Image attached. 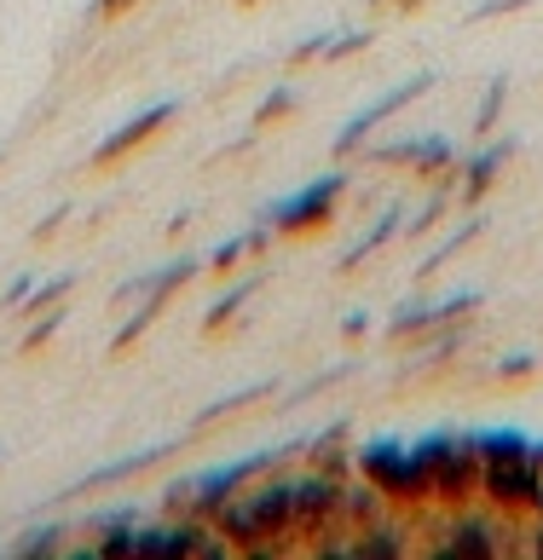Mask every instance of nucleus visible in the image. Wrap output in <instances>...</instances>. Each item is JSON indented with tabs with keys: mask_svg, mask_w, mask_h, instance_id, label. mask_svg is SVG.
<instances>
[{
	"mask_svg": "<svg viewBox=\"0 0 543 560\" xmlns=\"http://www.w3.org/2000/svg\"><path fill=\"white\" fill-rule=\"evenodd\" d=\"M104 7H116V0H104Z\"/></svg>",
	"mask_w": 543,
	"mask_h": 560,
	"instance_id": "23",
	"label": "nucleus"
},
{
	"mask_svg": "<svg viewBox=\"0 0 543 560\" xmlns=\"http://www.w3.org/2000/svg\"><path fill=\"white\" fill-rule=\"evenodd\" d=\"M342 555H405V544H400V526H359V544H347Z\"/></svg>",
	"mask_w": 543,
	"mask_h": 560,
	"instance_id": "13",
	"label": "nucleus"
},
{
	"mask_svg": "<svg viewBox=\"0 0 543 560\" xmlns=\"http://www.w3.org/2000/svg\"><path fill=\"white\" fill-rule=\"evenodd\" d=\"M359 468L370 491L393 497V503H411V497H428V463L416 445H400V440H370L359 445Z\"/></svg>",
	"mask_w": 543,
	"mask_h": 560,
	"instance_id": "3",
	"label": "nucleus"
},
{
	"mask_svg": "<svg viewBox=\"0 0 543 560\" xmlns=\"http://www.w3.org/2000/svg\"><path fill=\"white\" fill-rule=\"evenodd\" d=\"M400 214H405V209H388V214H382V220H376V225H370V232H365L359 243H353V248H347V255H342V266H359L365 255H376V248H382V243H388L393 232H400Z\"/></svg>",
	"mask_w": 543,
	"mask_h": 560,
	"instance_id": "14",
	"label": "nucleus"
},
{
	"mask_svg": "<svg viewBox=\"0 0 543 560\" xmlns=\"http://www.w3.org/2000/svg\"><path fill=\"white\" fill-rule=\"evenodd\" d=\"M162 456V445H151V451H139V456H116V463H104V468H93L88 480H81L76 491H88V486H111V480H128V474H139V468H151Z\"/></svg>",
	"mask_w": 543,
	"mask_h": 560,
	"instance_id": "12",
	"label": "nucleus"
},
{
	"mask_svg": "<svg viewBox=\"0 0 543 560\" xmlns=\"http://www.w3.org/2000/svg\"><path fill=\"white\" fill-rule=\"evenodd\" d=\"M342 185H347V174H324V179H307L296 197L272 202V209L261 214V225H278V232H301V225H319V220L330 214V202L342 197Z\"/></svg>",
	"mask_w": 543,
	"mask_h": 560,
	"instance_id": "5",
	"label": "nucleus"
},
{
	"mask_svg": "<svg viewBox=\"0 0 543 560\" xmlns=\"http://www.w3.org/2000/svg\"><path fill=\"white\" fill-rule=\"evenodd\" d=\"M497 105H504V81H492V88H486V98H480V116H474V128H492Z\"/></svg>",
	"mask_w": 543,
	"mask_h": 560,
	"instance_id": "17",
	"label": "nucleus"
},
{
	"mask_svg": "<svg viewBox=\"0 0 543 560\" xmlns=\"http://www.w3.org/2000/svg\"><path fill=\"white\" fill-rule=\"evenodd\" d=\"M215 526H220V537H232V544H272V537H289L296 532V480H272V486L226 497L215 509Z\"/></svg>",
	"mask_w": 543,
	"mask_h": 560,
	"instance_id": "1",
	"label": "nucleus"
},
{
	"mask_svg": "<svg viewBox=\"0 0 543 560\" xmlns=\"http://www.w3.org/2000/svg\"><path fill=\"white\" fill-rule=\"evenodd\" d=\"M289 110V93H272L266 105H261V121H272V116H284Z\"/></svg>",
	"mask_w": 543,
	"mask_h": 560,
	"instance_id": "20",
	"label": "nucleus"
},
{
	"mask_svg": "<svg viewBox=\"0 0 543 560\" xmlns=\"http://www.w3.org/2000/svg\"><path fill=\"white\" fill-rule=\"evenodd\" d=\"M70 283H76V278H53V283H41V289H35V306H53V301L65 295Z\"/></svg>",
	"mask_w": 543,
	"mask_h": 560,
	"instance_id": "19",
	"label": "nucleus"
},
{
	"mask_svg": "<svg viewBox=\"0 0 543 560\" xmlns=\"http://www.w3.org/2000/svg\"><path fill=\"white\" fill-rule=\"evenodd\" d=\"M532 549H538V555H543V537H538V544H532Z\"/></svg>",
	"mask_w": 543,
	"mask_h": 560,
	"instance_id": "22",
	"label": "nucleus"
},
{
	"mask_svg": "<svg viewBox=\"0 0 543 560\" xmlns=\"http://www.w3.org/2000/svg\"><path fill=\"white\" fill-rule=\"evenodd\" d=\"M88 555H134V560H174V555H220V544H208L203 526H151L139 532L134 526H104V537L88 549Z\"/></svg>",
	"mask_w": 543,
	"mask_h": 560,
	"instance_id": "2",
	"label": "nucleus"
},
{
	"mask_svg": "<svg viewBox=\"0 0 543 560\" xmlns=\"http://www.w3.org/2000/svg\"><path fill=\"white\" fill-rule=\"evenodd\" d=\"M428 81H434V75H411V81H400V88H388L382 98H376V105H365V110H359V116H353L347 128L336 133V156H347L353 144H359V139H365V133L376 128V121H388V116L400 110V105H411L416 93H428Z\"/></svg>",
	"mask_w": 543,
	"mask_h": 560,
	"instance_id": "7",
	"label": "nucleus"
},
{
	"mask_svg": "<svg viewBox=\"0 0 543 560\" xmlns=\"http://www.w3.org/2000/svg\"><path fill=\"white\" fill-rule=\"evenodd\" d=\"M428 463V491L446 497V503H463V497L480 491V451L474 440H457V433H428V440H416Z\"/></svg>",
	"mask_w": 543,
	"mask_h": 560,
	"instance_id": "4",
	"label": "nucleus"
},
{
	"mask_svg": "<svg viewBox=\"0 0 543 560\" xmlns=\"http://www.w3.org/2000/svg\"><path fill=\"white\" fill-rule=\"evenodd\" d=\"M53 549H58V526H41L18 544V555H53Z\"/></svg>",
	"mask_w": 543,
	"mask_h": 560,
	"instance_id": "16",
	"label": "nucleus"
},
{
	"mask_svg": "<svg viewBox=\"0 0 543 560\" xmlns=\"http://www.w3.org/2000/svg\"><path fill=\"white\" fill-rule=\"evenodd\" d=\"M440 555H504V526L480 521V514H457V521L446 526Z\"/></svg>",
	"mask_w": 543,
	"mask_h": 560,
	"instance_id": "9",
	"label": "nucleus"
},
{
	"mask_svg": "<svg viewBox=\"0 0 543 560\" xmlns=\"http://www.w3.org/2000/svg\"><path fill=\"white\" fill-rule=\"evenodd\" d=\"M255 289H261V278H243V283L232 289V295H220V301H215V313H208V324H220L226 313H238V301H249Z\"/></svg>",
	"mask_w": 543,
	"mask_h": 560,
	"instance_id": "15",
	"label": "nucleus"
},
{
	"mask_svg": "<svg viewBox=\"0 0 543 560\" xmlns=\"http://www.w3.org/2000/svg\"><path fill=\"white\" fill-rule=\"evenodd\" d=\"M509 7H520V0H486V7H480V18H486V12H509Z\"/></svg>",
	"mask_w": 543,
	"mask_h": 560,
	"instance_id": "21",
	"label": "nucleus"
},
{
	"mask_svg": "<svg viewBox=\"0 0 543 560\" xmlns=\"http://www.w3.org/2000/svg\"><path fill=\"white\" fill-rule=\"evenodd\" d=\"M342 514V486L336 480H296V532H312V526H330Z\"/></svg>",
	"mask_w": 543,
	"mask_h": 560,
	"instance_id": "8",
	"label": "nucleus"
},
{
	"mask_svg": "<svg viewBox=\"0 0 543 560\" xmlns=\"http://www.w3.org/2000/svg\"><path fill=\"white\" fill-rule=\"evenodd\" d=\"M243 248H249V237H226V243L215 248V255H208V266H232V260L243 255Z\"/></svg>",
	"mask_w": 543,
	"mask_h": 560,
	"instance_id": "18",
	"label": "nucleus"
},
{
	"mask_svg": "<svg viewBox=\"0 0 543 560\" xmlns=\"http://www.w3.org/2000/svg\"><path fill=\"white\" fill-rule=\"evenodd\" d=\"M515 156V144L504 139V144H486V151H480L474 162H469V185H463V191L469 197H480V191H486V185L497 179V168H504V162Z\"/></svg>",
	"mask_w": 543,
	"mask_h": 560,
	"instance_id": "11",
	"label": "nucleus"
},
{
	"mask_svg": "<svg viewBox=\"0 0 543 560\" xmlns=\"http://www.w3.org/2000/svg\"><path fill=\"white\" fill-rule=\"evenodd\" d=\"M278 456H284V451L238 456V463H220V468H208L203 480H192V486H180V491H185V503H197L203 514H215V509L226 503V497H238V486H243V480H255L261 468H272V463H278Z\"/></svg>",
	"mask_w": 543,
	"mask_h": 560,
	"instance_id": "6",
	"label": "nucleus"
},
{
	"mask_svg": "<svg viewBox=\"0 0 543 560\" xmlns=\"http://www.w3.org/2000/svg\"><path fill=\"white\" fill-rule=\"evenodd\" d=\"M169 116H174V98H162V105H151V110H145V116H134L128 128H116V133L104 139V144H99L93 156H99V162H111V156H122V151H128V144H139L145 133H157V128H162V121H169Z\"/></svg>",
	"mask_w": 543,
	"mask_h": 560,
	"instance_id": "10",
	"label": "nucleus"
}]
</instances>
